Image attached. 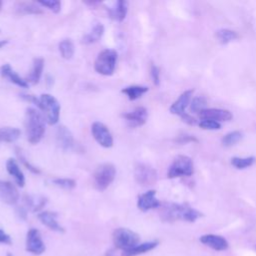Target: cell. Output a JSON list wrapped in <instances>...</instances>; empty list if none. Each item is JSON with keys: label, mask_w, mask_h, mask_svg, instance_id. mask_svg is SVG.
Here are the masks:
<instances>
[{"label": "cell", "mask_w": 256, "mask_h": 256, "mask_svg": "<svg viewBox=\"0 0 256 256\" xmlns=\"http://www.w3.org/2000/svg\"><path fill=\"white\" fill-rule=\"evenodd\" d=\"M215 36L221 44H227L229 42H232V41L238 39V37H239V35L236 31L231 30V29H226V28L217 30L215 32Z\"/></svg>", "instance_id": "4316f807"}, {"label": "cell", "mask_w": 256, "mask_h": 256, "mask_svg": "<svg viewBox=\"0 0 256 256\" xmlns=\"http://www.w3.org/2000/svg\"><path fill=\"white\" fill-rule=\"evenodd\" d=\"M6 170L7 172L9 173V175H11L16 184L19 186V187H23L24 184H25V176L22 172V170L20 169L17 161L13 158H9L6 162Z\"/></svg>", "instance_id": "ffe728a7"}, {"label": "cell", "mask_w": 256, "mask_h": 256, "mask_svg": "<svg viewBox=\"0 0 256 256\" xmlns=\"http://www.w3.org/2000/svg\"><path fill=\"white\" fill-rule=\"evenodd\" d=\"M16 9L23 14H41L42 10L30 2H20L17 4Z\"/></svg>", "instance_id": "d6a6232c"}, {"label": "cell", "mask_w": 256, "mask_h": 256, "mask_svg": "<svg viewBox=\"0 0 256 256\" xmlns=\"http://www.w3.org/2000/svg\"><path fill=\"white\" fill-rule=\"evenodd\" d=\"M122 117L125 119L127 125L131 128L142 126L146 123L148 112L145 107H137L133 111L122 114Z\"/></svg>", "instance_id": "7c38bea8"}, {"label": "cell", "mask_w": 256, "mask_h": 256, "mask_svg": "<svg viewBox=\"0 0 256 256\" xmlns=\"http://www.w3.org/2000/svg\"><path fill=\"white\" fill-rule=\"evenodd\" d=\"M44 68V60L42 58H35L33 60V66L31 69V72L26 78L27 83L31 84H37L41 78L42 72Z\"/></svg>", "instance_id": "7402d4cb"}, {"label": "cell", "mask_w": 256, "mask_h": 256, "mask_svg": "<svg viewBox=\"0 0 256 256\" xmlns=\"http://www.w3.org/2000/svg\"><path fill=\"white\" fill-rule=\"evenodd\" d=\"M207 106V99L204 96H197L191 99L189 104V109L192 113H200L206 109Z\"/></svg>", "instance_id": "f546056e"}, {"label": "cell", "mask_w": 256, "mask_h": 256, "mask_svg": "<svg viewBox=\"0 0 256 256\" xmlns=\"http://www.w3.org/2000/svg\"><path fill=\"white\" fill-rule=\"evenodd\" d=\"M199 127L204 130H219L221 128V124L213 120L203 119L199 122Z\"/></svg>", "instance_id": "d590c367"}, {"label": "cell", "mask_w": 256, "mask_h": 256, "mask_svg": "<svg viewBox=\"0 0 256 256\" xmlns=\"http://www.w3.org/2000/svg\"><path fill=\"white\" fill-rule=\"evenodd\" d=\"M194 173V164L190 157L186 155H178L170 165L167 176L170 179L183 177V176H192Z\"/></svg>", "instance_id": "8992f818"}, {"label": "cell", "mask_w": 256, "mask_h": 256, "mask_svg": "<svg viewBox=\"0 0 256 256\" xmlns=\"http://www.w3.org/2000/svg\"><path fill=\"white\" fill-rule=\"evenodd\" d=\"M148 91V87L146 86H140V85H131L123 88L121 90L122 93H124L129 100H136L140 98L143 94H145Z\"/></svg>", "instance_id": "484cf974"}, {"label": "cell", "mask_w": 256, "mask_h": 256, "mask_svg": "<svg viewBox=\"0 0 256 256\" xmlns=\"http://www.w3.org/2000/svg\"><path fill=\"white\" fill-rule=\"evenodd\" d=\"M113 255H114V251H113V249H111V250H109V251L106 252V255H105V256H113Z\"/></svg>", "instance_id": "7bdbcfd3"}, {"label": "cell", "mask_w": 256, "mask_h": 256, "mask_svg": "<svg viewBox=\"0 0 256 256\" xmlns=\"http://www.w3.org/2000/svg\"><path fill=\"white\" fill-rule=\"evenodd\" d=\"M0 200L7 205H14L19 200V192L9 181L0 180Z\"/></svg>", "instance_id": "8fae6325"}, {"label": "cell", "mask_w": 256, "mask_h": 256, "mask_svg": "<svg viewBox=\"0 0 256 256\" xmlns=\"http://www.w3.org/2000/svg\"><path fill=\"white\" fill-rule=\"evenodd\" d=\"M112 237L115 247L122 251H127L135 247L140 241V236L136 232L123 227L114 230Z\"/></svg>", "instance_id": "277c9868"}, {"label": "cell", "mask_w": 256, "mask_h": 256, "mask_svg": "<svg viewBox=\"0 0 256 256\" xmlns=\"http://www.w3.org/2000/svg\"><path fill=\"white\" fill-rule=\"evenodd\" d=\"M128 11V2L124 0H119L114 3L113 7L109 8V15L112 19L121 22L125 19Z\"/></svg>", "instance_id": "44dd1931"}, {"label": "cell", "mask_w": 256, "mask_h": 256, "mask_svg": "<svg viewBox=\"0 0 256 256\" xmlns=\"http://www.w3.org/2000/svg\"><path fill=\"white\" fill-rule=\"evenodd\" d=\"M117 62V52L112 49H104L98 55L94 62V69L97 73L110 76L114 73Z\"/></svg>", "instance_id": "3957f363"}, {"label": "cell", "mask_w": 256, "mask_h": 256, "mask_svg": "<svg viewBox=\"0 0 256 256\" xmlns=\"http://www.w3.org/2000/svg\"><path fill=\"white\" fill-rule=\"evenodd\" d=\"M39 108L45 114V119L47 120L48 124H56L60 116V104L57 99L51 94H42L39 97Z\"/></svg>", "instance_id": "52a82bcc"}, {"label": "cell", "mask_w": 256, "mask_h": 256, "mask_svg": "<svg viewBox=\"0 0 256 256\" xmlns=\"http://www.w3.org/2000/svg\"><path fill=\"white\" fill-rule=\"evenodd\" d=\"M0 243L7 244V245H10L12 243L10 236L6 232H4L2 229H0Z\"/></svg>", "instance_id": "ab89813d"}, {"label": "cell", "mask_w": 256, "mask_h": 256, "mask_svg": "<svg viewBox=\"0 0 256 256\" xmlns=\"http://www.w3.org/2000/svg\"><path fill=\"white\" fill-rule=\"evenodd\" d=\"M192 94H193V90L189 89L184 91L183 93H181V95L178 97V99L173 102V104L170 106V113L174 114V115H178V116H182L186 113V108L189 106L191 99H192Z\"/></svg>", "instance_id": "9a60e30c"}, {"label": "cell", "mask_w": 256, "mask_h": 256, "mask_svg": "<svg viewBox=\"0 0 256 256\" xmlns=\"http://www.w3.org/2000/svg\"><path fill=\"white\" fill-rule=\"evenodd\" d=\"M59 52L64 59H71L75 52V47L70 39H64L59 43Z\"/></svg>", "instance_id": "f1b7e54d"}, {"label": "cell", "mask_w": 256, "mask_h": 256, "mask_svg": "<svg viewBox=\"0 0 256 256\" xmlns=\"http://www.w3.org/2000/svg\"><path fill=\"white\" fill-rule=\"evenodd\" d=\"M242 139V133L240 131H231L227 134H225L221 140L223 146L225 147H231L238 143Z\"/></svg>", "instance_id": "1f68e13d"}, {"label": "cell", "mask_w": 256, "mask_h": 256, "mask_svg": "<svg viewBox=\"0 0 256 256\" xmlns=\"http://www.w3.org/2000/svg\"><path fill=\"white\" fill-rule=\"evenodd\" d=\"M56 142L62 150H70L74 146V138L70 130L65 126H59L56 130Z\"/></svg>", "instance_id": "e0dca14e"}, {"label": "cell", "mask_w": 256, "mask_h": 256, "mask_svg": "<svg viewBox=\"0 0 256 256\" xmlns=\"http://www.w3.org/2000/svg\"><path fill=\"white\" fill-rule=\"evenodd\" d=\"M116 175L115 166L111 163H103L99 165L93 174L94 186L99 191L106 190L113 182Z\"/></svg>", "instance_id": "5b68a950"}, {"label": "cell", "mask_w": 256, "mask_h": 256, "mask_svg": "<svg viewBox=\"0 0 256 256\" xmlns=\"http://www.w3.org/2000/svg\"><path fill=\"white\" fill-rule=\"evenodd\" d=\"M18 156H19V158H20V160H21V162L26 166V168L27 169H29L31 172H33V173H36V174H38V173H40V171L36 168V167H34L33 165H31L27 160H26V158L21 154V153H19L18 152Z\"/></svg>", "instance_id": "74e56055"}, {"label": "cell", "mask_w": 256, "mask_h": 256, "mask_svg": "<svg viewBox=\"0 0 256 256\" xmlns=\"http://www.w3.org/2000/svg\"><path fill=\"white\" fill-rule=\"evenodd\" d=\"M256 161L255 157L249 156V157H233L231 159V164L236 168V169H245L254 164Z\"/></svg>", "instance_id": "4dcf8cb0"}, {"label": "cell", "mask_w": 256, "mask_h": 256, "mask_svg": "<svg viewBox=\"0 0 256 256\" xmlns=\"http://www.w3.org/2000/svg\"><path fill=\"white\" fill-rule=\"evenodd\" d=\"M150 75L153 80V83L158 86L160 84V69L155 64H152L150 67Z\"/></svg>", "instance_id": "8d00e7d4"}, {"label": "cell", "mask_w": 256, "mask_h": 256, "mask_svg": "<svg viewBox=\"0 0 256 256\" xmlns=\"http://www.w3.org/2000/svg\"><path fill=\"white\" fill-rule=\"evenodd\" d=\"M158 245L157 241H149V242H144L141 244L136 245L135 247L122 252V256H137L140 254H144L146 252H149L153 250L156 246Z\"/></svg>", "instance_id": "603a6c76"}, {"label": "cell", "mask_w": 256, "mask_h": 256, "mask_svg": "<svg viewBox=\"0 0 256 256\" xmlns=\"http://www.w3.org/2000/svg\"><path fill=\"white\" fill-rule=\"evenodd\" d=\"M0 74L3 78L8 79L11 83L21 87V88H27L28 87V83L26 81V79H23L22 77H20L14 70L13 68L9 65V64H4L1 66L0 68Z\"/></svg>", "instance_id": "d6986e66"}, {"label": "cell", "mask_w": 256, "mask_h": 256, "mask_svg": "<svg viewBox=\"0 0 256 256\" xmlns=\"http://www.w3.org/2000/svg\"><path fill=\"white\" fill-rule=\"evenodd\" d=\"M38 219L42 224H44L45 226H47L49 229L53 231H56L59 233H63L65 231L64 228L58 223L57 214L55 212L42 211L38 214Z\"/></svg>", "instance_id": "ac0fdd59"}, {"label": "cell", "mask_w": 256, "mask_h": 256, "mask_svg": "<svg viewBox=\"0 0 256 256\" xmlns=\"http://www.w3.org/2000/svg\"><path fill=\"white\" fill-rule=\"evenodd\" d=\"M1 8H2V2L0 1V10H1Z\"/></svg>", "instance_id": "f6af8a7d"}, {"label": "cell", "mask_w": 256, "mask_h": 256, "mask_svg": "<svg viewBox=\"0 0 256 256\" xmlns=\"http://www.w3.org/2000/svg\"><path fill=\"white\" fill-rule=\"evenodd\" d=\"M7 256H12V255H11V254H8V255H7Z\"/></svg>", "instance_id": "bcb514c9"}, {"label": "cell", "mask_w": 256, "mask_h": 256, "mask_svg": "<svg viewBox=\"0 0 256 256\" xmlns=\"http://www.w3.org/2000/svg\"><path fill=\"white\" fill-rule=\"evenodd\" d=\"M199 117L207 120H213L216 122H225L230 121L233 117L232 113L229 110L226 109H220V108H206L202 112L199 113Z\"/></svg>", "instance_id": "4fadbf2b"}, {"label": "cell", "mask_w": 256, "mask_h": 256, "mask_svg": "<svg viewBox=\"0 0 256 256\" xmlns=\"http://www.w3.org/2000/svg\"><path fill=\"white\" fill-rule=\"evenodd\" d=\"M27 139L31 144H37L45 132V118L34 108H28L25 115Z\"/></svg>", "instance_id": "7a4b0ae2"}, {"label": "cell", "mask_w": 256, "mask_h": 256, "mask_svg": "<svg viewBox=\"0 0 256 256\" xmlns=\"http://www.w3.org/2000/svg\"><path fill=\"white\" fill-rule=\"evenodd\" d=\"M104 33V27L101 23H96L90 32H88L82 39V42L85 44H91L99 41Z\"/></svg>", "instance_id": "d4e9b609"}, {"label": "cell", "mask_w": 256, "mask_h": 256, "mask_svg": "<svg viewBox=\"0 0 256 256\" xmlns=\"http://www.w3.org/2000/svg\"><path fill=\"white\" fill-rule=\"evenodd\" d=\"M181 119H182V121L183 122H185V123H187V124H189V125H195L196 124V119L194 118V117H192L190 114H188V113H185L184 115H182L181 116Z\"/></svg>", "instance_id": "60d3db41"}, {"label": "cell", "mask_w": 256, "mask_h": 256, "mask_svg": "<svg viewBox=\"0 0 256 256\" xmlns=\"http://www.w3.org/2000/svg\"><path fill=\"white\" fill-rule=\"evenodd\" d=\"M199 240L201 243L212 248L215 251H224L228 248L227 240L220 235L205 234V235H202Z\"/></svg>", "instance_id": "2e32d148"}, {"label": "cell", "mask_w": 256, "mask_h": 256, "mask_svg": "<svg viewBox=\"0 0 256 256\" xmlns=\"http://www.w3.org/2000/svg\"><path fill=\"white\" fill-rule=\"evenodd\" d=\"M20 130L15 127H2L0 128V144L12 143L20 137Z\"/></svg>", "instance_id": "cb8c5ba5"}, {"label": "cell", "mask_w": 256, "mask_h": 256, "mask_svg": "<svg viewBox=\"0 0 256 256\" xmlns=\"http://www.w3.org/2000/svg\"><path fill=\"white\" fill-rule=\"evenodd\" d=\"M56 186L61 187L63 189L71 190L76 186V181L71 178H56L52 181Z\"/></svg>", "instance_id": "836d02e7"}, {"label": "cell", "mask_w": 256, "mask_h": 256, "mask_svg": "<svg viewBox=\"0 0 256 256\" xmlns=\"http://www.w3.org/2000/svg\"><path fill=\"white\" fill-rule=\"evenodd\" d=\"M7 42H8L7 40H1V41H0V48H2Z\"/></svg>", "instance_id": "ee69618b"}, {"label": "cell", "mask_w": 256, "mask_h": 256, "mask_svg": "<svg viewBox=\"0 0 256 256\" xmlns=\"http://www.w3.org/2000/svg\"><path fill=\"white\" fill-rule=\"evenodd\" d=\"M38 4L48 8L54 13H58L61 10V2L57 0H41V1H38Z\"/></svg>", "instance_id": "e575fe53"}, {"label": "cell", "mask_w": 256, "mask_h": 256, "mask_svg": "<svg viewBox=\"0 0 256 256\" xmlns=\"http://www.w3.org/2000/svg\"><path fill=\"white\" fill-rule=\"evenodd\" d=\"M161 206L160 201L156 198L155 190H148L147 192L139 195L137 200V207L139 210L146 212L151 209H155Z\"/></svg>", "instance_id": "5bb4252c"}, {"label": "cell", "mask_w": 256, "mask_h": 256, "mask_svg": "<svg viewBox=\"0 0 256 256\" xmlns=\"http://www.w3.org/2000/svg\"><path fill=\"white\" fill-rule=\"evenodd\" d=\"M134 177L138 184L142 186L153 185L157 181L156 170L145 163H138L134 168Z\"/></svg>", "instance_id": "ba28073f"}, {"label": "cell", "mask_w": 256, "mask_h": 256, "mask_svg": "<svg viewBox=\"0 0 256 256\" xmlns=\"http://www.w3.org/2000/svg\"><path fill=\"white\" fill-rule=\"evenodd\" d=\"M176 141L180 144H185L188 142H197L198 140L194 136H191V135H181L177 138Z\"/></svg>", "instance_id": "f35d334b"}, {"label": "cell", "mask_w": 256, "mask_h": 256, "mask_svg": "<svg viewBox=\"0 0 256 256\" xmlns=\"http://www.w3.org/2000/svg\"><path fill=\"white\" fill-rule=\"evenodd\" d=\"M46 247L41 238L40 232L32 228L27 232L26 236V250L34 255H40L45 251Z\"/></svg>", "instance_id": "30bf717a"}, {"label": "cell", "mask_w": 256, "mask_h": 256, "mask_svg": "<svg viewBox=\"0 0 256 256\" xmlns=\"http://www.w3.org/2000/svg\"><path fill=\"white\" fill-rule=\"evenodd\" d=\"M91 133L99 145L105 148L112 147L113 136L105 124L99 121H95L91 126Z\"/></svg>", "instance_id": "9c48e42d"}, {"label": "cell", "mask_w": 256, "mask_h": 256, "mask_svg": "<svg viewBox=\"0 0 256 256\" xmlns=\"http://www.w3.org/2000/svg\"><path fill=\"white\" fill-rule=\"evenodd\" d=\"M160 217L163 221L167 222H173L176 220L195 222L198 218L202 217V213L188 204L165 203L161 207Z\"/></svg>", "instance_id": "6da1fadb"}, {"label": "cell", "mask_w": 256, "mask_h": 256, "mask_svg": "<svg viewBox=\"0 0 256 256\" xmlns=\"http://www.w3.org/2000/svg\"><path fill=\"white\" fill-rule=\"evenodd\" d=\"M25 204L28 208H30L32 211H39L42 209L46 204V198L39 195H33V196H26L25 197Z\"/></svg>", "instance_id": "83f0119b"}, {"label": "cell", "mask_w": 256, "mask_h": 256, "mask_svg": "<svg viewBox=\"0 0 256 256\" xmlns=\"http://www.w3.org/2000/svg\"><path fill=\"white\" fill-rule=\"evenodd\" d=\"M17 213H18V215H19V217L20 218H22V219H25L26 218V214H27V212H26V209L24 208V207H18L17 208Z\"/></svg>", "instance_id": "b9f144b4"}]
</instances>
